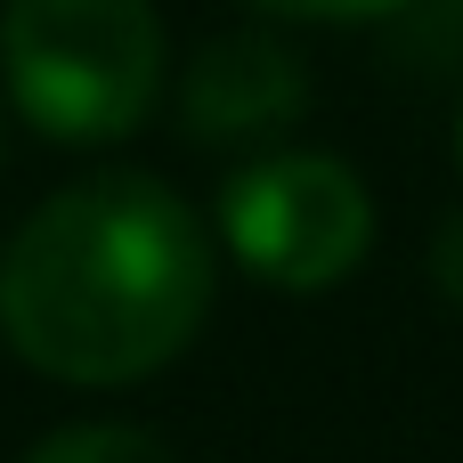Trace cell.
Returning <instances> with one entry per match:
<instances>
[{"label":"cell","instance_id":"9","mask_svg":"<svg viewBox=\"0 0 463 463\" xmlns=\"http://www.w3.org/2000/svg\"><path fill=\"white\" fill-rule=\"evenodd\" d=\"M456 155H463V130H456Z\"/></svg>","mask_w":463,"mask_h":463},{"label":"cell","instance_id":"6","mask_svg":"<svg viewBox=\"0 0 463 463\" xmlns=\"http://www.w3.org/2000/svg\"><path fill=\"white\" fill-rule=\"evenodd\" d=\"M24 463H179V456L146 423H65V431H49Z\"/></svg>","mask_w":463,"mask_h":463},{"label":"cell","instance_id":"1","mask_svg":"<svg viewBox=\"0 0 463 463\" xmlns=\"http://www.w3.org/2000/svg\"><path fill=\"white\" fill-rule=\"evenodd\" d=\"M212 285L203 212L146 171H98L33 203L0 244V342L49 383L122 391L203 334Z\"/></svg>","mask_w":463,"mask_h":463},{"label":"cell","instance_id":"7","mask_svg":"<svg viewBox=\"0 0 463 463\" xmlns=\"http://www.w3.org/2000/svg\"><path fill=\"white\" fill-rule=\"evenodd\" d=\"M244 8H260L277 24H383L399 0H244Z\"/></svg>","mask_w":463,"mask_h":463},{"label":"cell","instance_id":"8","mask_svg":"<svg viewBox=\"0 0 463 463\" xmlns=\"http://www.w3.org/2000/svg\"><path fill=\"white\" fill-rule=\"evenodd\" d=\"M431 277H439V293L463 309V212L439 228V244H431Z\"/></svg>","mask_w":463,"mask_h":463},{"label":"cell","instance_id":"2","mask_svg":"<svg viewBox=\"0 0 463 463\" xmlns=\"http://www.w3.org/2000/svg\"><path fill=\"white\" fill-rule=\"evenodd\" d=\"M0 81L57 146H114L163 98L155 0H0Z\"/></svg>","mask_w":463,"mask_h":463},{"label":"cell","instance_id":"3","mask_svg":"<svg viewBox=\"0 0 463 463\" xmlns=\"http://www.w3.org/2000/svg\"><path fill=\"white\" fill-rule=\"evenodd\" d=\"M212 236L277 293H326L374 252V195L342 155L269 146L220 179Z\"/></svg>","mask_w":463,"mask_h":463},{"label":"cell","instance_id":"5","mask_svg":"<svg viewBox=\"0 0 463 463\" xmlns=\"http://www.w3.org/2000/svg\"><path fill=\"white\" fill-rule=\"evenodd\" d=\"M383 65L415 81H456L463 73V0H399L383 16Z\"/></svg>","mask_w":463,"mask_h":463},{"label":"cell","instance_id":"4","mask_svg":"<svg viewBox=\"0 0 463 463\" xmlns=\"http://www.w3.org/2000/svg\"><path fill=\"white\" fill-rule=\"evenodd\" d=\"M309 57L269 33V24H236L195 41L187 73H179V130L195 146H269L309 114Z\"/></svg>","mask_w":463,"mask_h":463}]
</instances>
